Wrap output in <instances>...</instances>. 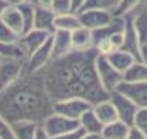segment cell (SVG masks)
Instances as JSON below:
<instances>
[{"instance_id":"31","label":"cell","mask_w":147,"mask_h":139,"mask_svg":"<svg viewBox=\"0 0 147 139\" xmlns=\"http://www.w3.org/2000/svg\"><path fill=\"white\" fill-rule=\"evenodd\" d=\"M84 134H85V131L79 126V128L72 129V131H67V133H64V134H59V136H56V138H53V139H80Z\"/></svg>"},{"instance_id":"40","label":"cell","mask_w":147,"mask_h":139,"mask_svg":"<svg viewBox=\"0 0 147 139\" xmlns=\"http://www.w3.org/2000/svg\"><path fill=\"white\" fill-rule=\"evenodd\" d=\"M2 61H3V57H2V56H0V62H2Z\"/></svg>"},{"instance_id":"3","label":"cell","mask_w":147,"mask_h":139,"mask_svg":"<svg viewBox=\"0 0 147 139\" xmlns=\"http://www.w3.org/2000/svg\"><path fill=\"white\" fill-rule=\"evenodd\" d=\"M96 74H98V80H100L101 87L105 88L108 93H111L113 90H116L119 84L124 80V74L119 72V70L113 67L111 62L108 61L106 56H96Z\"/></svg>"},{"instance_id":"32","label":"cell","mask_w":147,"mask_h":139,"mask_svg":"<svg viewBox=\"0 0 147 139\" xmlns=\"http://www.w3.org/2000/svg\"><path fill=\"white\" fill-rule=\"evenodd\" d=\"M126 139H147V134H144L141 129H137L136 126H131L127 131Z\"/></svg>"},{"instance_id":"25","label":"cell","mask_w":147,"mask_h":139,"mask_svg":"<svg viewBox=\"0 0 147 139\" xmlns=\"http://www.w3.org/2000/svg\"><path fill=\"white\" fill-rule=\"evenodd\" d=\"M118 5H119V0H87L85 8H100V10L115 13Z\"/></svg>"},{"instance_id":"12","label":"cell","mask_w":147,"mask_h":139,"mask_svg":"<svg viewBox=\"0 0 147 139\" xmlns=\"http://www.w3.org/2000/svg\"><path fill=\"white\" fill-rule=\"evenodd\" d=\"M141 46H142V41L137 31L134 30L132 26V22L129 16H126V26H124V43H123V48L124 51L131 53L137 61H141Z\"/></svg>"},{"instance_id":"41","label":"cell","mask_w":147,"mask_h":139,"mask_svg":"<svg viewBox=\"0 0 147 139\" xmlns=\"http://www.w3.org/2000/svg\"><path fill=\"white\" fill-rule=\"evenodd\" d=\"M101 139H103V138H101Z\"/></svg>"},{"instance_id":"20","label":"cell","mask_w":147,"mask_h":139,"mask_svg":"<svg viewBox=\"0 0 147 139\" xmlns=\"http://www.w3.org/2000/svg\"><path fill=\"white\" fill-rule=\"evenodd\" d=\"M129 124H126L121 119H115L111 123L105 124L103 126V131H101V138L103 139H126L127 131H129Z\"/></svg>"},{"instance_id":"15","label":"cell","mask_w":147,"mask_h":139,"mask_svg":"<svg viewBox=\"0 0 147 139\" xmlns=\"http://www.w3.org/2000/svg\"><path fill=\"white\" fill-rule=\"evenodd\" d=\"M70 39H72V49L77 51H85V49L93 48V36H92V30L85 26L75 28L70 31Z\"/></svg>"},{"instance_id":"29","label":"cell","mask_w":147,"mask_h":139,"mask_svg":"<svg viewBox=\"0 0 147 139\" xmlns=\"http://www.w3.org/2000/svg\"><path fill=\"white\" fill-rule=\"evenodd\" d=\"M49 8L56 13V15H64V13H70V0H53ZM74 13V11H72Z\"/></svg>"},{"instance_id":"4","label":"cell","mask_w":147,"mask_h":139,"mask_svg":"<svg viewBox=\"0 0 147 139\" xmlns=\"http://www.w3.org/2000/svg\"><path fill=\"white\" fill-rule=\"evenodd\" d=\"M92 108V103L85 98H77V96H72V98H62V100H56L53 103V111L59 113L62 116H67L70 119H77L84 115L87 110Z\"/></svg>"},{"instance_id":"5","label":"cell","mask_w":147,"mask_h":139,"mask_svg":"<svg viewBox=\"0 0 147 139\" xmlns=\"http://www.w3.org/2000/svg\"><path fill=\"white\" fill-rule=\"evenodd\" d=\"M110 100H111V103L115 105L118 119L124 121V123L129 124V126H132V121H134V116H136L139 107H137L136 103L132 102L127 95L121 93L119 90H113L110 93Z\"/></svg>"},{"instance_id":"1","label":"cell","mask_w":147,"mask_h":139,"mask_svg":"<svg viewBox=\"0 0 147 139\" xmlns=\"http://www.w3.org/2000/svg\"><path fill=\"white\" fill-rule=\"evenodd\" d=\"M95 48L70 53L53 59L46 67L39 70L42 82L53 102L62 98H85L92 105L110 98V93L101 87L96 74Z\"/></svg>"},{"instance_id":"33","label":"cell","mask_w":147,"mask_h":139,"mask_svg":"<svg viewBox=\"0 0 147 139\" xmlns=\"http://www.w3.org/2000/svg\"><path fill=\"white\" fill-rule=\"evenodd\" d=\"M34 139H53V136L46 131V128L42 124H38L36 131H34Z\"/></svg>"},{"instance_id":"34","label":"cell","mask_w":147,"mask_h":139,"mask_svg":"<svg viewBox=\"0 0 147 139\" xmlns=\"http://www.w3.org/2000/svg\"><path fill=\"white\" fill-rule=\"evenodd\" d=\"M85 3H87V0H70V8L74 13H79L85 8Z\"/></svg>"},{"instance_id":"39","label":"cell","mask_w":147,"mask_h":139,"mask_svg":"<svg viewBox=\"0 0 147 139\" xmlns=\"http://www.w3.org/2000/svg\"><path fill=\"white\" fill-rule=\"evenodd\" d=\"M10 5H18V3H23V2H34V0H7Z\"/></svg>"},{"instance_id":"13","label":"cell","mask_w":147,"mask_h":139,"mask_svg":"<svg viewBox=\"0 0 147 139\" xmlns=\"http://www.w3.org/2000/svg\"><path fill=\"white\" fill-rule=\"evenodd\" d=\"M54 20H56V13L49 7L36 5V11H34V28L36 30H41V31H46L49 34H53L56 31Z\"/></svg>"},{"instance_id":"28","label":"cell","mask_w":147,"mask_h":139,"mask_svg":"<svg viewBox=\"0 0 147 139\" xmlns=\"http://www.w3.org/2000/svg\"><path fill=\"white\" fill-rule=\"evenodd\" d=\"M132 126H136L144 134H147V108L146 107L137 110L136 116H134V121H132Z\"/></svg>"},{"instance_id":"8","label":"cell","mask_w":147,"mask_h":139,"mask_svg":"<svg viewBox=\"0 0 147 139\" xmlns=\"http://www.w3.org/2000/svg\"><path fill=\"white\" fill-rule=\"evenodd\" d=\"M53 61V41H51V36L46 43L39 46V48L34 51V53L26 59V65H25V70L26 72H39L42 67H46L49 62Z\"/></svg>"},{"instance_id":"27","label":"cell","mask_w":147,"mask_h":139,"mask_svg":"<svg viewBox=\"0 0 147 139\" xmlns=\"http://www.w3.org/2000/svg\"><path fill=\"white\" fill-rule=\"evenodd\" d=\"M18 39H20V36L11 28H8V25H5L2 22V18H0V41H3V43H16Z\"/></svg>"},{"instance_id":"9","label":"cell","mask_w":147,"mask_h":139,"mask_svg":"<svg viewBox=\"0 0 147 139\" xmlns=\"http://www.w3.org/2000/svg\"><path fill=\"white\" fill-rule=\"evenodd\" d=\"M80 25L88 30H96L108 25L113 20V13L106 10H100V8H84L79 11Z\"/></svg>"},{"instance_id":"11","label":"cell","mask_w":147,"mask_h":139,"mask_svg":"<svg viewBox=\"0 0 147 139\" xmlns=\"http://www.w3.org/2000/svg\"><path fill=\"white\" fill-rule=\"evenodd\" d=\"M49 36H51L49 33L36 30V28H33L30 31L23 33L20 36V39H18V43H20V46L23 48V51L26 53V59L30 57L39 46H42V44L46 43L47 39H49Z\"/></svg>"},{"instance_id":"10","label":"cell","mask_w":147,"mask_h":139,"mask_svg":"<svg viewBox=\"0 0 147 139\" xmlns=\"http://www.w3.org/2000/svg\"><path fill=\"white\" fill-rule=\"evenodd\" d=\"M121 93H124L136 103L139 108H147V82H121L116 88Z\"/></svg>"},{"instance_id":"36","label":"cell","mask_w":147,"mask_h":139,"mask_svg":"<svg viewBox=\"0 0 147 139\" xmlns=\"http://www.w3.org/2000/svg\"><path fill=\"white\" fill-rule=\"evenodd\" d=\"M8 7H10V3H8L7 0H0V16H2V13H3Z\"/></svg>"},{"instance_id":"23","label":"cell","mask_w":147,"mask_h":139,"mask_svg":"<svg viewBox=\"0 0 147 139\" xmlns=\"http://www.w3.org/2000/svg\"><path fill=\"white\" fill-rule=\"evenodd\" d=\"M124 82H147V64L142 61L132 62L131 67L124 72Z\"/></svg>"},{"instance_id":"21","label":"cell","mask_w":147,"mask_h":139,"mask_svg":"<svg viewBox=\"0 0 147 139\" xmlns=\"http://www.w3.org/2000/svg\"><path fill=\"white\" fill-rule=\"evenodd\" d=\"M36 126L38 123L28 121V119H20V121H13L11 123V128H13L16 139H34Z\"/></svg>"},{"instance_id":"35","label":"cell","mask_w":147,"mask_h":139,"mask_svg":"<svg viewBox=\"0 0 147 139\" xmlns=\"http://www.w3.org/2000/svg\"><path fill=\"white\" fill-rule=\"evenodd\" d=\"M141 61L144 64H147V41L142 43V46H141Z\"/></svg>"},{"instance_id":"30","label":"cell","mask_w":147,"mask_h":139,"mask_svg":"<svg viewBox=\"0 0 147 139\" xmlns=\"http://www.w3.org/2000/svg\"><path fill=\"white\" fill-rule=\"evenodd\" d=\"M0 139H16L13 128H11V123H8L2 116H0Z\"/></svg>"},{"instance_id":"37","label":"cell","mask_w":147,"mask_h":139,"mask_svg":"<svg viewBox=\"0 0 147 139\" xmlns=\"http://www.w3.org/2000/svg\"><path fill=\"white\" fill-rule=\"evenodd\" d=\"M51 2H53V0H34V3L39 5V7H49Z\"/></svg>"},{"instance_id":"14","label":"cell","mask_w":147,"mask_h":139,"mask_svg":"<svg viewBox=\"0 0 147 139\" xmlns=\"http://www.w3.org/2000/svg\"><path fill=\"white\" fill-rule=\"evenodd\" d=\"M51 41H53V59L61 57L64 54L72 51V39H70V31H64V30H56L51 34Z\"/></svg>"},{"instance_id":"7","label":"cell","mask_w":147,"mask_h":139,"mask_svg":"<svg viewBox=\"0 0 147 139\" xmlns=\"http://www.w3.org/2000/svg\"><path fill=\"white\" fill-rule=\"evenodd\" d=\"M42 126L46 128V131L53 138L59 136V134H64L67 133V131H72V129L79 128V121L77 119H70L67 116H62V115H59V113H51V115H47L46 119L42 121Z\"/></svg>"},{"instance_id":"18","label":"cell","mask_w":147,"mask_h":139,"mask_svg":"<svg viewBox=\"0 0 147 139\" xmlns=\"http://www.w3.org/2000/svg\"><path fill=\"white\" fill-rule=\"evenodd\" d=\"M106 57H108V61L111 62V65L116 67V69L119 70V72H123V74L131 67L132 62L137 61L131 53H127L124 49H116V51H113L111 54H108Z\"/></svg>"},{"instance_id":"17","label":"cell","mask_w":147,"mask_h":139,"mask_svg":"<svg viewBox=\"0 0 147 139\" xmlns=\"http://www.w3.org/2000/svg\"><path fill=\"white\" fill-rule=\"evenodd\" d=\"M79 126L84 129L85 133L100 134L101 136V131H103V126H105V124L98 119V116L95 115V111L90 108V110H87V111L79 118Z\"/></svg>"},{"instance_id":"22","label":"cell","mask_w":147,"mask_h":139,"mask_svg":"<svg viewBox=\"0 0 147 139\" xmlns=\"http://www.w3.org/2000/svg\"><path fill=\"white\" fill-rule=\"evenodd\" d=\"M82 26L80 25L79 13H64V15H56L54 20V28L56 30H64V31H74L75 28Z\"/></svg>"},{"instance_id":"6","label":"cell","mask_w":147,"mask_h":139,"mask_svg":"<svg viewBox=\"0 0 147 139\" xmlns=\"http://www.w3.org/2000/svg\"><path fill=\"white\" fill-rule=\"evenodd\" d=\"M25 62L18 59H3L0 62V90L11 85L15 80H18L21 74L25 72Z\"/></svg>"},{"instance_id":"2","label":"cell","mask_w":147,"mask_h":139,"mask_svg":"<svg viewBox=\"0 0 147 139\" xmlns=\"http://www.w3.org/2000/svg\"><path fill=\"white\" fill-rule=\"evenodd\" d=\"M53 98L39 72H23L18 80L0 90V116L8 123L28 119L41 124L53 113Z\"/></svg>"},{"instance_id":"26","label":"cell","mask_w":147,"mask_h":139,"mask_svg":"<svg viewBox=\"0 0 147 139\" xmlns=\"http://www.w3.org/2000/svg\"><path fill=\"white\" fill-rule=\"evenodd\" d=\"M141 2L142 0H119V5L116 7L113 15L115 16H127Z\"/></svg>"},{"instance_id":"38","label":"cell","mask_w":147,"mask_h":139,"mask_svg":"<svg viewBox=\"0 0 147 139\" xmlns=\"http://www.w3.org/2000/svg\"><path fill=\"white\" fill-rule=\"evenodd\" d=\"M80 139H101V136H100V134H88V133H85Z\"/></svg>"},{"instance_id":"24","label":"cell","mask_w":147,"mask_h":139,"mask_svg":"<svg viewBox=\"0 0 147 139\" xmlns=\"http://www.w3.org/2000/svg\"><path fill=\"white\" fill-rule=\"evenodd\" d=\"M18 10L21 13V20H23V26H25V31L26 33L30 30L34 28V11H36V3L34 2H23V3H18Z\"/></svg>"},{"instance_id":"19","label":"cell","mask_w":147,"mask_h":139,"mask_svg":"<svg viewBox=\"0 0 147 139\" xmlns=\"http://www.w3.org/2000/svg\"><path fill=\"white\" fill-rule=\"evenodd\" d=\"M92 110L95 111V115L98 116V119H100L103 124H108V123H111V121L118 119L115 105L111 103L110 98L101 100V102H98V103H93V105H92Z\"/></svg>"},{"instance_id":"16","label":"cell","mask_w":147,"mask_h":139,"mask_svg":"<svg viewBox=\"0 0 147 139\" xmlns=\"http://www.w3.org/2000/svg\"><path fill=\"white\" fill-rule=\"evenodd\" d=\"M0 18H2V22L5 23V25H8V28H11L18 36L23 34L25 26H23L21 13H20V10H18V7H16V5H10L5 11H3V13H2Z\"/></svg>"}]
</instances>
